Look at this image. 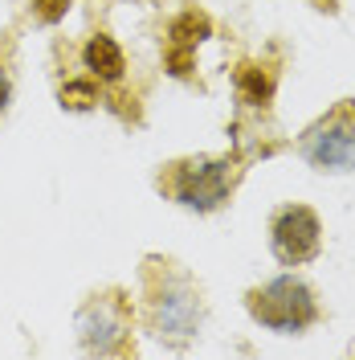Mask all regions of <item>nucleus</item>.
<instances>
[{
  "instance_id": "obj_1",
  "label": "nucleus",
  "mask_w": 355,
  "mask_h": 360,
  "mask_svg": "<svg viewBox=\"0 0 355 360\" xmlns=\"http://www.w3.org/2000/svg\"><path fill=\"white\" fill-rule=\"evenodd\" d=\"M147 323L168 344H184V340L200 336L204 299L188 274L172 270V262H152V270H147Z\"/></svg>"
},
{
  "instance_id": "obj_2",
  "label": "nucleus",
  "mask_w": 355,
  "mask_h": 360,
  "mask_svg": "<svg viewBox=\"0 0 355 360\" xmlns=\"http://www.w3.org/2000/svg\"><path fill=\"white\" fill-rule=\"evenodd\" d=\"M237 184H241V160L233 156H188L168 164L159 176V188L172 201L184 209H196V213L221 209Z\"/></svg>"
},
{
  "instance_id": "obj_3",
  "label": "nucleus",
  "mask_w": 355,
  "mask_h": 360,
  "mask_svg": "<svg viewBox=\"0 0 355 360\" xmlns=\"http://www.w3.org/2000/svg\"><path fill=\"white\" fill-rule=\"evenodd\" d=\"M245 307L262 328L278 332V336H302L323 315L314 287L302 283L298 274H278V278H269L262 287H253L245 295Z\"/></svg>"
},
{
  "instance_id": "obj_4",
  "label": "nucleus",
  "mask_w": 355,
  "mask_h": 360,
  "mask_svg": "<svg viewBox=\"0 0 355 360\" xmlns=\"http://www.w3.org/2000/svg\"><path fill=\"white\" fill-rule=\"evenodd\" d=\"M298 156L314 172H355V98L335 103L327 115H319L307 131L298 135Z\"/></svg>"
},
{
  "instance_id": "obj_5",
  "label": "nucleus",
  "mask_w": 355,
  "mask_h": 360,
  "mask_svg": "<svg viewBox=\"0 0 355 360\" xmlns=\"http://www.w3.org/2000/svg\"><path fill=\"white\" fill-rule=\"evenodd\" d=\"M269 250L282 266H307L323 254V221L311 205H282L269 217Z\"/></svg>"
},
{
  "instance_id": "obj_6",
  "label": "nucleus",
  "mask_w": 355,
  "mask_h": 360,
  "mask_svg": "<svg viewBox=\"0 0 355 360\" xmlns=\"http://www.w3.org/2000/svg\"><path fill=\"white\" fill-rule=\"evenodd\" d=\"M127 332H131V315L119 295H94L78 311V336L86 352H123Z\"/></svg>"
},
{
  "instance_id": "obj_7",
  "label": "nucleus",
  "mask_w": 355,
  "mask_h": 360,
  "mask_svg": "<svg viewBox=\"0 0 355 360\" xmlns=\"http://www.w3.org/2000/svg\"><path fill=\"white\" fill-rule=\"evenodd\" d=\"M82 62H86L90 78H98V82H119L127 74V58L114 45V37H107V33H94L90 37L86 49H82Z\"/></svg>"
},
{
  "instance_id": "obj_8",
  "label": "nucleus",
  "mask_w": 355,
  "mask_h": 360,
  "mask_svg": "<svg viewBox=\"0 0 355 360\" xmlns=\"http://www.w3.org/2000/svg\"><path fill=\"white\" fill-rule=\"evenodd\" d=\"M237 94L245 107H269L274 98V74L266 66H241L237 70Z\"/></svg>"
},
{
  "instance_id": "obj_9",
  "label": "nucleus",
  "mask_w": 355,
  "mask_h": 360,
  "mask_svg": "<svg viewBox=\"0 0 355 360\" xmlns=\"http://www.w3.org/2000/svg\"><path fill=\"white\" fill-rule=\"evenodd\" d=\"M168 33H172V45H188V49H196V41H204V37L213 33V25H208L204 13H184V17L172 21Z\"/></svg>"
},
{
  "instance_id": "obj_10",
  "label": "nucleus",
  "mask_w": 355,
  "mask_h": 360,
  "mask_svg": "<svg viewBox=\"0 0 355 360\" xmlns=\"http://www.w3.org/2000/svg\"><path fill=\"white\" fill-rule=\"evenodd\" d=\"M58 98H62L66 111H90V107L98 103V78H74V82L62 86Z\"/></svg>"
},
{
  "instance_id": "obj_11",
  "label": "nucleus",
  "mask_w": 355,
  "mask_h": 360,
  "mask_svg": "<svg viewBox=\"0 0 355 360\" xmlns=\"http://www.w3.org/2000/svg\"><path fill=\"white\" fill-rule=\"evenodd\" d=\"M66 8H69V0H33V13H37L45 25L62 21V17H66Z\"/></svg>"
},
{
  "instance_id": "obj_12",
  "label": "nucleus",
  "mask_w": 355,
  "mask_h": 360,
  "mask_svg": "<svg viewBox=\"0 0 355 360\" xmlns=\"http://www.w3.org/2000/svg\"><path fill=\"white\" fill-rule=\"evenodd\" d=\"M168 66H172V74H180V78L192 74V49H188V45H172V49H168Z\"/></svg>"
},
{
  "instance_id": "obj_13",
  "label": "nucleus",
  "mask_w": 355,
  "mask_h": 360,
  "mask_svg": "<svg viewBox=\"0 0 355 360\" xmlns=\"http://www.w3.org/2000/svg\"><path fill=\"white\" fill-rule=\"evenodd\" d=\"M8 98H13V78H8V70L0 66V115L8 111Z\"/></svg>"
}]
</instances>
